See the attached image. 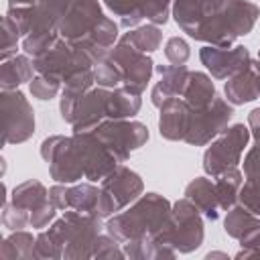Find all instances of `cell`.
<instances>
[{
  "mask_svg": "<svg viewBox=\"0 0 260 260\" xmlns=\"http://www.w3.org/2000/svg\"><path fill=\"white\" fill-rule=\"evenodd\" d=\"M171 209L173 207L165 197L156 193H146L130 209L116 213L106 223V232L120 244L154 238L169 225Z\"/></svg>",
  "mask_w": 260,
  "mask_h": 260,
  "instance_id": "6da1fadb",
  "label": "cell"
},
{
  "mask_svg": "<svg viewBox=\"0 0 260 260\" xmlns=\"http://www.w3.org/2000/svg\"><path fill=\"white\" fill-rule=\"evenodd\" d=\"M260 10L254 2L228 0L219 12L211 14L201 22L193 39L205 41L215 47H230L238 37L248 35L254 28Z\"/></svg>",
  "mask_w": 260,
  "mask_h": 260,
  "instance_id": "7a4b0ae2",
  "label": "cell"
},
{
  "mask_svg": "<svg viewBox=\"0 0 260 260\" xmlns=\"http://www.w3.org/2000/svg\"><path fill=\"white\" fill-rule=\"evenodd\" d=\"M47 234L63 250V258H91L93 242L102 234V223L95 215L67 209Z\"/></svg>",
  "mask_w": 260,
  "mask_h": 260,
  "instance_id": "3957f363",
  "label": "cell"
},
{
  "mask_svg": "<svg viewBox=\"0 0 260 260\" xmlns=\"http://www.w3.org/2000/svg\"><path fill=\"white\" fill-rule=\"evenodd\" d=\"M156 238L171 244L181 254L197 250L203 242V219L199 215V207L187 197L179 199L171 209L169 225Z\"/></svg>",
  "mask_w": 260,
  "mask_h": 260,
  "instance_id": "277c9868",
  "label": "cell"
},
{
  "mask_svg": "<svg viewBox=\"0 0 260 260\" xmlns=\"http://www.w3.org/2000/svg\"><path fill=\"white\" fill-rule=\"evenodd\" d=\"M41 156L49 162V173L57 183H75L85 177L83 158L75 136H49L41 144Z\"/></svg>",
  "mask_w": 260,
  "mask_h": 260,
  "instance_id": "5b68a950",
  "label": "cell"
},
{
  "mask_svg": "<svg viewBox=\"0 0 260 260\" xmlns=\"http://www.w3.org/2000/svg\"><path fill=\"white\" fill-rule=\"evenodd\" d=\"M32 61H35L37 73L55 77L63 83L73 73L83 71V69H91L95 65V61L83 49L67 43L65 39H57V43L53 47H49L45 53H41Z\"/></svg>",
  "mask_w": 260,
  "mask_h": 260,
  "instance_id": "8992f818",
  "label": "cell"
},
{
  "mask_svg": "<svg viewBox=\"0 0 260 260\" xmlns=\"http://www.w3.org/2000/svg\"><path fill=\"white\" fill-rule=\"evenodd\" d=\"M250 140V128L244 124H234L230 128H223L217 134V140L211 142V146L203 154V169L207 175L217 177L223 171L238 167L240 156Z\"/></svg>",
  "mask_w": 260,
  "mask_h": 260,
  "instance_id": "52a82bcc",
  "label": "cell"
},
{
  "mask_svg": "<svg viewBox=\"0 0 260 260\" xmlns=\"http://www.w3.org/2000/svg\"><path fill=\"white\" fill-rule=\"evenodd\" d=\"M91 132L104 142L118 162H124L132 150L140 148L148 140V128L136 120H108Z\"/></svg>",
  "mask_w": 260,
  "mask_h": 260,
  "instance_id": "ba28073f",
  "label": "cell"
},
{
  "mask_svg": "<svg viewBox=\"0 0 260 260\" xmlns=\"http://www.w3.org/2000/svg\"><path fill=\"white\" fill-rule=\"evenodd\" d=\"M0 108L4 120V144H20L35 132V112L28 100L18 89H2Z\"/></svg>",
  "mask_w": 260,
  "mask_h": 260,
  "instance_id": "9c48e42d",
  "label": "cell"
},
{
  "mask_svg": "<svg viewBox=\"0 0 260 260\" xmlns=\"http://www.w3.org/2000/svg\"><path fill=\"white\" fill-rule=\"evenodd\" d=\"M142 179L138 173L118 165L106 179H102V215L110 217L142 195Z\"/></svg>",
  "mask_w": 260,
  "mask_h": 260,
  "instance_id": "30bf717a",
  "label": "cell"
},
{
  "mask_svg": "<svg viewBox=\"0 0 260 260\" xmlns=\"http://www.w3.org/2000/svg\"><path fill=\"white\" fill-rule=\"evenodd\" d=\"M232 114H234L232 106H228V102L217 98V95L205 108H191L189 128H187V134H185V142L191 144V146L207 144L223 128H228V122H230Z\"/></svg>",
  "mask_w": 260,
  "mask_h": 260,
  "instance_id": "8fae6325",
  "label": "cell"
},
{
  "mask_svg": "<svg viewBox=\"0 0 260 260\" xmlns=\"http://www.w3.org/2000/svg\"><path fill=\"white\" fill-rule=\"evenodd\" d=\"M108 57L118 67V71L122 75V83L130 89L142 93V89L150 81V75H152V69H154L152 59L146 53L138 51L134 45H130L126 39H120L118 45L110 51Z\"/></svg>",
  "mask_w": 260,
  "mask_h": 260,
  "instance_id": "7c38bea8",
  "label": "cell"
},
{
  "mask_svg": "<svg viewBox=\"0 0 260 260\" xmlns=\"http://www.w3.org/2000/svg\"><path fill=\"white\" fill-rule=\"evenodd\" d=\"M49 199L61 211L75 209V211L89 213V215L104 219V215H102V189H98L93 185H87V183H81L75 187L55 185L49 189Z\"/></svg>",
  "mask_w": 260,
  "mask_h": 260,
  "instance_id": "4fadbf2b",
  "label": "cell"
},
{
  "mask_svg": "<svg viewBox=\"0 0 260 260\" xmlns=\"http://www.w3.org/2000/svg\"><path fill=\"white\" fill-rule=\"evenodd\" d=\"M73 136L77 140V146L83 158L85 179L102 181L118 167L116 156L104 146V142L93 132H73Z\"/></svg>",
  "mask_w": 260,
  "mask_h": 260,
  "instance_id": "5bb4252c",
  "label": "cell"
},
{
  "mask_svg": "<svg viewBox=\"0 0 260 260\" xmlns=\"http://www.w3.org/2000/svg\"><path fill=\"white\" fill-rule=\"evenodd\" d=\"M104 18L98 0H77L67 16L59 22V37L71 45L81 43Z\"/></svg>",
  "mask_w": 260,
  "mask_h": 260,
  "instance_id": "9a60e30c",
  "label": "cell"
},
{
  "mask_svg": "<svg viewBox=\"0 0 260 260\" xmlns=\"http://www.w3.org/2000/svg\"><path fill=\"white\" fill-rule=\"evenodd\" d=\"M201 63L209 69V73L215 79H228L240 71H244L250 65V53L246 47H215L207 45L199 51Z\"/></svg>",
  "mask_w": 260,
  "mask_h": 260,
  "instance_id": "2e32d148",
  "label": "cell"
},
{
  "mask_svg": "<svg viewBox=\"0 0 260 260\" xmlns=\"http://www.w3.org/2000/svg\"><path fill=\"white\" fill-rule=\"evenodd\" d=\"M108 87H91L83 93V98L77 104L75 118H73V132H91L95 126L102 124L104 118H108Z\"/></svg>",
  "mask_w": 260,
  "mask_h": 260,
  "instance_id": "e0dca14e",
  "label": "cell"
},
{
  "mask_svg": "<svg viewBox=\"0 0 260 260\" xmlns=\"http://www.w3.org/2000/svg\"><path fill=\"white\" fill-rule=\"evenodd\" d=\"M225 234L240 240L242 248H254L260 242V219L244 205H234L228 209L225 221H223Z\"/></svg>",
  "mask_w": 260,
  "mask_h": 260,
  "instance_id": "ac0fdd59",
  "label": "cell"
},
{
  "mask_svg": "<svg viewBox=\"0 0 260 260\" xmlns=\"http://www.w3.org/2000/svg\"><path fill=\"white\" fill-rule=\"evenodd\" d=\"M189 116L191 106L185 100L173 98L160 106V118H158V132L167 140H185L187 128H189Z\"/></svg>",
  "mask_w": 260,
  "mask_h": 260,
  "instance_id": "d6986e66",
  "label": "cell"
},
{
  "mask_svg": "<svg viewBox=\"0 0 260 260\" xmlns=\"http://www.w3.org/2000/svg\"><path fill=\"white\" fill-rule=\"evenodd\" d=\"M225 98L236 106L260 98V59L250 61L244 71L230 77L225 83Z\"/></svg>",
  "mask_w": 260,
  "mask_h": 260,
  "instance_id": "ffe728a7",
  "label": "cell"
},
{
  "mask_svg": "<svg viewBox=\"0 0 260 260\" xmlns=\"http://www.w3.org/2000/svg\"><path fill=\"white\" fill-rule=\"evenodd\" d=\"M158 73H160V81L152 87L150 100L154 106L160 108L165 102L183 95L191 71L185 65H160Z\"/></svg>",
  "mask_w": 260,
  "mask_h": 260,
  "instance_id": "44dd1931",
  "label": "cell"
},
{
  "mask_svg": "<svg viewBox=\"0 0 260 260\" xmlns=\"http://www.w3.org/2000/svg\"><path fill=\"white\" fill-rule=\"evenodd\" d=\"M93 83H95V79H93V69L77 71V73H73V75L65 81V87H63V93H61V104H59L61 118H63L65 122L73 124L77 104H79V100L83 98V93H85L87 89H91Z\"/></svg>",
  "mask_w": 260,
  "mask_h": 260,
  "instance_id": "7402d4cb",
  "label": "cell"
},
{
  "mask_svg": "<svg viewBox=\"0 0 260 260\" xmlns=\"http://www.w3.org/2000/svg\"><path fill=\"white\" fill-rule=\"evenodd\" d=\"M185 197L195 203L199 207V211H203L209 219H217L219 215V199H217V191H215V183H211L205 177H197L193 179L187 187H185Z\"/></svg>",
  "mask_w": 260,
  "mask_h": 260,
  "instance_id": "603a6c76",
  "label": "cell"
},
{
  "mask_svg": "<svg viewBox=\"0 0 260 260\" xmlns=\"http://www.w3.org/2000/svg\"><path fill=\"white\" fill-rule=\"evenodd\" d=\"M35 61H30V55H14L6 61H2L0 67V87L2 89H16L24 81H32Z\"/></svg>",
  "mask_w": 260,
  "mask_h": 260,
  "instance_id": "cb8c5ba5",
  "label": "cell"
},
{
  "mask_svg": "<svg viewBox=\"0 0 260 260\" xmlns=\"http://www.w3.org/2000/svg\"><path fill=\"white\" fill-rule=\"evenodd\" d=\"M77 0H39L35 8V22L30 30L37 28H55L59 30V22L67 16Z\"/></svg>",
  "mask_w": 260,
  "mask_h": 260,
  "instance_id": "d4e9b609",
  "label": "cell"
},
{
  "mask_svg": "<svg viewBox=\"0 0 260 260\" xmlns=\"http://www.w3.org/2000/svg\"><path fill=\"white\" fill-rule=\"evenodd\" d=\"M140 91L130 87H114L108 98V118L110 120H126L138 114L140 110Z\"/></svg>",
  "mask_w": 260,
  "mask_h": 260,
  "instance_id": "484cf974",
  "label": "cell"
},
{
  "mask_svg": "<svg viewBox=\"0 0 260 260\" xmlns=\"http://www.w3.org/2000/svg\"><path fill=\"white\" fill-rule=\"evenodd\" d=\"M213 98H215V85L211 77L199 71H191L183 91V100L191 108H205L207 104L213 102Z\"/></svg>",
  "mask_w": 260,
  "mask_h": 260,
  "instance_id": "4316f807",
  "label": "cell"
},
{
  "mask_svg": "<svg viewBox=\"0 0 260 260\" xmlns=\"http://www.w3.org/2000/svg\"><path fill=\"white\" fill-rule=\"evenodd\" d=\"M49 199V191L45 189L43 183L30 179V181H24L20 183L18 187H14L12 195H10V203L20 209V211H26V213H32L35 207H39L43 201Z\"/></svg>",
  "mask_w": 260,
  "mask_h": 260,
  "instance_id": "83f0119b",
  "label": "cell"
},
{
  "mask_svg": "<svg viewBox=\"0 0 260 260\" xmlns=\"http://www.w3.org/2000/svg\"><path fill=\"white\" fill-rule=\"evenodd\" d=\"M215 179H217L215 181V191H217V199H219V209L228 211L238 201L240 187L244 185V175L238 167H232V169L223 171L221 175H217Z\"/></svg>",
  "mask_w": 260,
  "mask_h": 260,
  "instance_id": "f1b7e54d",
  "label": "cell"
},
{
  "mask_svg": "<svg viewBox=\"0 0 260 260\" xmlns=\"http://www.w3.org/2000/svg\"><path fill=\"white\" fill-rule=\"evenodd\" d=\"M0 258L4 260H14V258H35V240L32 234L16 230L10 234L2 248H0Z\"/></svg>",
  "mask_w": 260,
  "mask_h": 260,
  "instance_id": "f546056e",
  "label": "cell"
},
{
  "mask_svg": "<svg viewBox=\"0 0 260 260\" xmlns=\"http://www.w3.org/2000/svg\"><path fill=\"white\" fill-rule=\"evenodd\" d=\"M104 2L116 16H120L122 26L126 28L136 26L144 18L146 0H104Z\"/></svg>",
  "mask_w": 260,
  "mask_h": 260,
  "instance_id": "4dcf8cb0",
  "label": "cell"
},
{
  "mask_svg": "<svg viewBox=\"0 0 260 260\" xmlns=\"http://www.w3.org/2000/svg\"><path fill=\"white\" fill-rule=\"evenodd\" d=\"M122 39H126L130 45H134L138 51L142 53H152L160 47L162 43V32L156 24H144V26H138L130 32H126Z\"/></svg>",
  "mask_w": 260,
  "mask_h": 260,
  "instance_id": "1f68e13d",
  "label": "cell"
},
{
  "mask_svg": "<svg viewBox=\"0 0 260 260\" xmlns=\"http://www.w3.org/2000/svg\"><path fill=\"white\" fill-rule=\"evenodd\" d=\"M93 79L102 87H118L122 83V75L110 57H104L93 65Z\"/></svg>",
  "mask_w": 260,
  "mask_h": 260,
  "instance_id": "d6a6232c",
  "label": "cell"
},
{
  "mask_svg": "<svg viewBox=\"0 0 260 260\" xmlns=\"http://www.w3.org/2000/svg\"><path fill=\"white\" fill-rule=\"evenodd\" d=\"M18 37H20L18 26L12 22V18L8 14H4L2 16V47H0V59L2 61H6V59L16 55Z\"/></svg>",
  "mask_w": 260,
  "mask_h": 260,
  "instance_id": "836d02e7",
  "label": "cell"
},
{
  "mask_svg": "<svg viewBox=\"0 0 260 260\" xmlns=\"http://www.w3.org/2000/svg\"><path fill=\"white\" fill-rule=\"evenodd\" d=\"M59 87H61V81L55 79V77H49V75H37L32 77L30 81V93L39 100H53L57 93H59Z\"/></svg>",
  "mask_w": 260,
  "mask_h": 260,
  "instance_id": "e575fe53",
  "label": "cell"
},
{
  "mask_svg": "<svg viewBox=\"0 0 260 260\" xmlns=\"http://www.w3.org/2000/svg\"><path fill=\"white\" fill-rule=\"evenodd\" d=\"M118 240L112 238L110 234H100L93 242V252L91 258H124V250L118 248Z\"/></svg>",
  "mask_w": 260,
  "mask_h": 260,
  "instance_id": "d590c367",
  "label": "cell"
},
{
  "mask_svg": "<svg viewBox=\"0 0 260 260\" xmlns=\"http://www.w3.org/2000/svg\"><path fill=\"white\" fill-rule=\"evenodd\" d=\"M2 223H4V228L12 230V232L22 230L30 223V213L16 209L10 201H4V205H2Z\"/></svg>",
  "mask_w": 260,
  "mask_h": 260,
  "instance_id": "8d00e7d4",
  "label": "cell"
},
{
  "mask_svg": "<svg viewBox=\"0 0 260 260\" xmlns=\"http://www.w3.org/2000/svg\"><path fill=\"white\" fill-rule=\"evenodd\" d=\"M238 201H240L246 209H250L254 215L260 217V185H258V183L246 181V183L240 187Z\"/></svg>",
  "mask_w": 260,
  "mask_h": 260,
  "instance_id": "74e56055",
  "label": "cell"
},
{
  "mask_svg": "<svg viewBox=\"0 0 260 260\" xmlns=\"http://www.w3.org/2000/svg\"><path fill=\"white\" fill-rule=\"evenodd\" d=\"M165 55H167V59L171 61V65H185L191 53H189V45H187L183 39L173 37V39H169L167 45H165Z\"/></svg>",
  "mask_w": 260,
  "mask_h": 260,
  "instance_id": "f35d334b",
  "label": "cell"
},
{
  "mask_svg": "<svg viewBox=\"0 0 260 260\" xmlns=\"http://www.w3.org/2000/svg\"><path fill=\"white\" fill-rule=\"evenodd\" d=\"M35 258H63V250L47 232H41L35 238Z\"/></svg>",
  "mask_w": 260,
  "mask_h": 260,
  "instance_id": "ab89813d",
  "label": "cell"
},
{
  "mask_svg": "<svg viewBox=\"0 0 260 260\" xmlns=\"http://www.w3.org/2000/svg\"><path fill=\"white\" fill-rule=\"evenodd\" d=\"M55 215H57V207L53 205L51 199H47L39 207L32 209V213H30V225L37 228V230L39 228H45V225H49L51 219H55Z\"/></svg>",
  "mask_w": 260,
  "mask_h": 260,
  "instance_id": "60d3db41",
  "label": "cell"
},
{
  "mask_svg": "<svg viewBox=\"0 0 260 260\" xmlns=\"http://www.w3.org/2000/svg\"><path fill=\"white\" fill-rule=\"evenodd\" d=\"M244 175L250 183L260 185V142L250 148V152L244 158Z\"/></svg>",
  "mask_w": 260,
  "mask_h": 260,
  "instance_id": "b9f144b4",
  "label": "cell"
},
{
  "mask_svg": "<svg viewBox=\"0 0 260 260\" xmlns=\"http://www.w3.org/2000/svg\"><path fill=\"white\" fill-rule=\"evenodd\" d=\"M248 126H250V134L256 138V142H260V108L248 114Z\"/></svg>",
  "mask_w": 260,
  "mask_h": 260,
  "instance_id": "7bdbcfd3",
  "label": "cell"
},
{
  "mask_svg": "<svg viewBox=\"0 0 260 260\" xmlns=\"http://www.w3.org/2000/svg\"><path fill=\"white\" fill-rule=\"evenodd\" d=\"M248 256H260V242L254 248H246V250H240L236 254V258H248Z\"/></svg>",
  "mask_w": 260,
  "mask_h": 260,
  "instance_id": "ee69618b",
  "label": "cell"
},
{
  "mask_svg": "<svg viewBox=\"0 0 260 260\" xmlns=\"http://www.w3.org/2000/svg\"><path fill=\"white\" fill-rule=\"evenodd\" d=\"M39 0H8V8H16V6H35Z\"/></svg>",
  "mask_w": 260,
  "mask_h": 260,
  "instance_id": "f6af8a7d",
  "label": "cell"
},
{
  "mask_svg": "<svg viewBox=\"0 0 260 260\" xmlns=\"http://www.w3.org/2000/svg\"><path fill=\"white\" fill-rule=\"evenodd\" d=\"M258 59H260V55H258Z\"/></svg>",
  "mask_w": 260,
  "mask_h": 260,
  "instance_id": "bcb514c9",
  "label": "cell"
}]
</instances>
